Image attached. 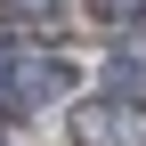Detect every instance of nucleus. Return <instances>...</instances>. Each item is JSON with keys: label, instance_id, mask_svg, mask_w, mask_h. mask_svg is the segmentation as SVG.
Listing matches in <instances>:
<instances>
[{"label": "nucleus", "instance_id": "nucleus-1", "mask_svg": "<svg viewBox=\"0 0 146 146\" xmlns=\"http://www.w3.org/2000/svg\"><path fill=\"white\" fill-rule=\"evenodd\" d=\"M57 89H73V65H65V57H8V89H0V106L25 114V106L57 98Z\"/></svg>", "mask_w": 146, "mask_h": 146}, {"label": "nucleus", "instance_id": "nucleus-2", "mask_svg": "<svg viewBox=\"0 0 146 146\" xmlns=\"http://www.w3.org/2000/svg\"><path fill=\"white\" fill-rule=\"evenodd\" d=\"M73 138L81 146H146V114L138 106H81L73 114Z\"/></svg>", "mask_w": 146, "mask_h": 146}, {"label": "nucleus", "instance_id": "nucleus-3", "mask_svg": "<svg viewBox=\"0 0 146 146\" xmlns=\"http://www.w3.org/2000/svg\"><path fill=\"white\" fill-rule=\"evenodd\" d=\"M8 25H65V0H8Z\"/></svg>", "mask_w": 146, "mask_h": 146}, {"label": "nucleus", "instance_id": "nucleus-4", "mask_svg": "<svg viewBox=\"0 0 146 146\" xmlns=\"http://www.w3.org/2000/svg\"><path fill=\"white\" fill-rule=\"evenodd\" d=\"M98 16H114V25H130V16H138V0H98Z\"/></svg>", "mask_w": 146, "mask_h": 146}, {"label": "nucleus", "instance_id": "nucleus-5", "mask_svg": "<svg viewBox=\"0 0 146 146\" xmlns=\"http://www.w3.org/2000/svg\"><path fill=\"white\" fill-rule=\"evenodd\" d=\"M0 89H8V49H0Z\"/></svg>", "mask_w": 146, "mask_h": 146}]
</instances>
